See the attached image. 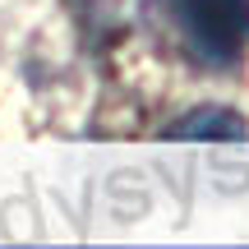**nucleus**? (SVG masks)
Listing matches in <instances>:
<instances>
[{
    "mask_svg": "<svg viewBox=\"0 0 249 249\" xmlns=\"http://www.w3.org/2000/svg\"><path fill=\"white\" fill-rule=\"evenodd\" d=\"M176 18L194 60L231 70L249 51V0H176Z\"/></svg>",
    "mask_w": 249,
    "mask_h": 249,
    "instance_id": "1",
    "label": "nucleus"
},
{
    "mask_svg": "<svg viewBox=\"0 0 249 249\" xmlns=\"http://www.w3.org/2000/svg\"><path fill=\"white\" fill-rule=\"evenodd\" d=\"M245 120L226 107H198L166 129V139H245Z\"/></svg>",
    "mask_w": 249,
    "mask_h": 249,
    "instance_id": "2",
    "label": "nucleus"
}]
</instances>
